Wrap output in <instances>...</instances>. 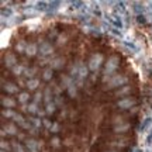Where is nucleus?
<instances>
[{
	"label": "nucleus",
	"mask_w": 152,
	"mask_h": 152,
	"mask_svg": "<svg viewBox=\"0 0 152 152\" xmlns=\"http://www.w3.org/2000/svg\"><path fill=\"white\" fill-rule=\"evenodd\" d=\"M118 68V58L114 55L111 58H109L107 64H106V68H104V76H103V80H107V79H111L110 76L113 75V72Z\"/></svg>",
	"instance_id": "nucleus-1"
},
{
	"label": "nucleus",
	"mask_w": 152,
	"mask_h": 152,
	"mask_svg": "<svg viewBox=\"0 0 152 152\" xmlns=\"http://www.w3.org/2000/svg\"><path fill=\"white\" fill-rule=\"evenodd\" d=\"M47 11H41L37 7H24L23 9V16H27L28 18H42Z\"/></svg>",
	"instance_id": "nucleus-2"
},
{
	"label": "nucleus",
	"mask_w": 152,
	"mask_h": 152,
	"mask_svg": "<svg viewBox=\"0 0 152 152\" xmlns=\"http://www.w3.org/2000/svg\"><path fill=\"white\" fill-rule=\"evenodd\" d=\"M102 62H103V56L102 54H93L90 56V59L87 62V66H89V69L90 71H97L100 65H102Z\"/></svg>",
	"instance_id": "nucleus-3"
},
{
	"label": "nucleus",
	"mask_w": 152,
	"mask_h": 152,
	"mask_svg": "<svg viewBox=\"0 0 152 152\" xmlns=\"http://www.w3.org/2000/svg\"><path fill=\"white\" fill-rule=\"evenodd\" d=\"M125 83H127V77H125V76L114 75V76H111V79L109 80L107 86H109L110 89H113V87H120V86H123V85H125Z\"/></svg>",
	"instance_id": "nucleus-4"
},
{
	"label": "nucleus",
	"mask_w": 152,
	"mask_h": 152,
	"mask_svg": "<svg viewBox=\"0 0 152 152\" xmlns=\"http://www.w3.org/2000/svg\"><path fill=\"white\" fill-rule=\"evenodd\" d=\"M137 38H135V33L132 28H128V30H123V34H121V42L125 44H131L134 42Z\"/></svg>",
	"instance_id": "nucleus-5"
},
{
	"label": "nucleus",
	"mask_w": 152,
	"mask_h": 152,
	"mask_svg": "<svg viewBox=\"0 0 152 152\" xmlns=\"http://www.w3.org/2000/svg\"><path fill=\"white\" fill-rule=\"evenodd\" d=\"M11 34H13V28H4V30H1V34H0L1 48H6V45H9V41H10Z\"/></svg>",
	"instance_id": "nucleus-6"
},
{
	"label": "nucleus",
	"mask_w": 152,
	"mask_h": 152,
	"mask_svg": "<svg viewBox=\"0 0 152 152\" xmlns=\"http://www.w3.org/2000/svg\"><path fill=\"white\" fill-rule=\"evenodd\" d=\"M39 52H41L42 56H48V55H51L52 52H54V48H52V45H51L49 42L44 41V42L39 44Z\"/></svg>",
	"instance_id": "nucleus-7"
},
{
	"label": "nucleus",
	"mask_w": 152,
	"mask_h": 152,
	"mask_svg": "<svg viewBox=\"0 0 152 152\" xmlns=\"http://www.w3.org/2000/svg\"><path fill=\"white\" fill-rule=\"evenodd\" d=\"M1 23L3 24H6L7 26V28H11V27H14L16 26V17L14 16H11V14H7L6 16L4 13H1Z\"/></svg>",
	"instance_id": "nucleus-8"
},
{
	"label": "nucleus",
	"mask_w": 152,
	"mask_h": 152,
	"mask_svg": "<svg viewBox=\"0 0 152 152\" xmlns=\"http://www.w3.org/2000/svg\"><path fill=\"white\" fill-rule=\"evenodd\" d=\"M24 142H26V147H27V149L30 152H38V149L41 148V144L37 142L35 140H30V138H27Z\"/></svg>",
	"instance_id": "nucleus-9"
},
{
	"label": "nucleus",
	"mask_w": 152,
	"mask_h": 152,
	"mask_svg": "<svg viewBox=\"0 0 152 152\" xmlns=\"http://www.w3.org/2000/svg\"><path fill=\"white\" fill-rule=\"evenodd\" d=\"M115 16L120 17V20H121V27H123V30H124L125 27H127V14H125V11L123 7H117L115 9Z\"/></svg>",
	"instance_id": "nucleus-10"
},
{
	"label": "nucleus",
	"mask_w": 152,
	"mask_h": 152,
	"mask_svg": "<svg viewBox=\"0 0 152 152\" xmlns=\"http://www.w3.org/2000/svg\"><path fill=\"white\" fill-rule=\"evenodd\" d=\"M89 66H86L85 64L79 62V72H77V80H83L87 75H89Z\"/></svg>",
	"instance_id": "nucleus-11"
},
{
	"label": "nucleus",
	"mask_w": 152,
	"mask_h": 152,
	"mask_svg": "<svg viewBox=\"0 0 152 152\" xmlns=\"http://www.w3.org/2000/svg\"><path fill=\"white\" fill-rule=\"evenodd\" d=\"M117 106H118L120 109L127 110V109H131V107L134 106V102H132L130 97H124V99H121V100H118Z\"/></svg>",
	"instance_id": "nucleus-12"
},
{
	"label": "nucleus",
	"mask_w": 152,
	"mask_h": 152,
	"mask_svg": "<svg viewBox=\"0 0 152 152\" xmlns=\"http://www.w3.org/2000/svg\"><path fill=\"white\" fill-rule=\"evenodd\" d=\"M71 4H72L71 1H61L59 6L55 9V11H56L58 14H64V13H66V11L69 10V6Z\"/></svg>",
	"instance_id": "nucleus-13"
},
{
	"label": "nucleus",
	"mask_w": 152,
	"mask_h": 152,
	"mask_svg": "<svg viewBox=\"0 0 152 152\" xmlns=\"http://www.w3.org/2000/svg\"><path fill=\"white\" fill-rule=\"evenodd\" d=\"M4 62H6V66H10L11 69L17 65V59H16V55L13 54H7L4 58Z\"/></svg>",
	"instance_id": "nucleus-14"
},
{
	"label": "nucleus",
	"mask_w": 152,
	"mask_h": 152,
	"mask_svg": "<svg viewBox=\"0 0 152 152\" xmlns=\"http://www.w3.org/2000/svg\"><path fill=\"white\" fill-rule=\"evenodd\" d=\"M1 106L4 109H13L16 106V100H13L11 97H1Z\"/></svg>",
	"instance_id": "nucleus-15"
},
{
	"label": "nucleus",
	"mask_w": 152,
	"mask_h": 152,
	"mask_svg": "<svg viewBox=\"0 0 152 152\" xmlns=\"http://www.w3.org/2000/svg\"><path fill=\"white\" fill-rule=\"evenodd\" d=\"M38 52V47L37 44H28L27 45V49H26V54L28 55V56H35Z\"/></svg>",
	"instance_id": "nucleus-16"
},
{
	"label": "nucleus",
	"mask_w": 152,
	"mask_h": 152,
	"mask_svg": "<svg viewBox=\"0 0 152 152\" xmlns=\"http://www.w3.org/2000/svg\"><path fill=\"white\" fill-rule=\"evenodd\" d=\"M64 66V59L62 58H55L51 61V69H61Z\"/></svg>",
	"instance_id": "nucleus-17"
},
{
	"label": "nucleus",
	"mask_w": 152,
	"mask_h": 152,
	"mask_svg": "<svg viewBox=\"0 0 152 152\" xmlns=\"http://www.w3.org/2000/svg\"><path fill=\"white\" fill-rule=\"evenodd\" d=\"M4 130H6V132H7V134H9V135H18V134H17V127H16V124H7L4 127Z\"/></svg>",
	"instance_id": "nucleus-18"
},
{
	"label": "nucleus",
	"mask_w": 152,
	"mask_h": 152,
	"mask_svg": "<svg viewBox=\"0 0 152 152\" xmlns=\"http://www.w3.org/2000/svg\"><path fill=\"white\" fill-rule=\"evenodd\" d=\"M128 128H130V124H128V123H124V124L115 125V127H114V132H117V134H120V132H125Z\"/></svg>",
	"instance_id": "nucleus-19"
},
{
	"label": "nucleus",
	"mask_w": 152,
	"mask_h": 152,
	"mask_svg": "<svg viewBox=\"0 0 152 152\" xmlns=\"http://www.w3.org/2000/svg\"><path fill=\"white\" fill-rule=\"evenodd\" d=\"M28 100H30V94L27 92H23L18 94V102L23 104V106H26L28 103Z\"/></svg>",
	"instance_id": "nucleus-20"
},
{
	"label": "nucleus",
	"mask_w": 152,
	"mask_h": 152,
	"mask_svg": "<svg viewBox=\"0 0 152 152\" xmlns=\"http://www.w3.org/2000/svg\"><path fill=\"white\" fill-rule=\"evenodd\" d=\"M24 24L31 26V27H30V31H34V27H33V26L41 24V18H30V20H26V21H24Z\"/></svg>",
	"instance_id": "nucleus-21"
},
{
	"label": "nucleus",
	"mask_w": 152,
	"mask_h": 152,
	"mask_svg": "<svg viewBox=\"0 0 152 152\" xmlns=\"http://www.w3.org/2000/svg\"><path fill=\"white\" fill-rule=\"evenodd\" d=\"M3 89H4L7 93H17V90H18V87H17L14 83H6L4 86H3Z\"/></svg>",
	"instance_id": "nucleus-22"
},
{
	"label": "nucleus",
	"mask_w": 152,
	"mask_h": 152,
	"mask_svg": "<svg viewBox=\"0 0 152 152\" xmlns=\"http://www.w3.org/2000/svg\"><path fill=\"white\" fill-rule=\"evenodd\" d=\"M38 85H39V80H38V79H28L27 80V87L30 90H35L38 87Z\"/></svg>",
	"instance_id": "nucleus-23"
},
{
	"label": "nucleus",
	"mask_w": 152,
	"mask_h": 152,
	"mask_svg": "<svg viewBox=\"0 0 152 152\" xmlns=\"http://www.w3.org/2000/svg\"><path fill=\"white\" fill-rule=\"evenodd\" d=\"M11 71H13V73H14L16 76H20V75H23V73H24V71H26V68H24L23 65H18V64H17V65L14 66V68H13Z\"/></svg>",
	"instance_id": "nucleus-24"
},
{
	"label": "nucleus",
	"mask_w": 152,
	"mask_h": 152,
	"mask_svg": "<svg viewBox=\"0 0 152 152\" xmlns=\"http://www.w3.org/2000/svg\"><path fill=\"white\" fill-rule=\"evenodd\" d=\"M27 45H28V44H26V41H18V42H17V45H16V49L18 51V52H24V54H26Z\"/></svg>",
	"instance_id": "nucleus-25"
},
{
	"label": "nucleus",
	"mask_w": 152,
	"mask_h": 152,
	"mask_svg": "<svg viewBox=\"0 0 152 152\" xmlns=\"http://www.w3.org/2000/svg\"><path fill=\"white\" fill-rule=\"evenodd\" d=\"M1 115H3V117H7V118H13V117L16 115V113H14L11 109H3Z\"/></svg>",
	"instance_id": "nucleus-26"
},
{
	"label": "nucleus",
	"mask_w": 152,
	"mask_h": 152,
	"mask_svg": "<svg viewBox=\"0 0 152 152\" xmlns=\"http://www.w3.org/2000/svg\"><path fill=\"white\" fill-rule=\"evenodd\" d=\"M27 111L28 113H31V114H38V104H35V103H31V104H28L27 106Z\"/></svg>",
	"instance_id": "nucleus-27"
},
{
	"label": "nucleus",
	"mask_w": 152,
	"mask_h": 152,
	"mask_svg": "<svg viewBox=\"0 0 152 152\" xmlns=\"http://www.w3.org/2000/svg\"><path fill=\"white\" fill-rule=\"evenodd\" d=\"M11 148H13L14 152H26V149L23 148V145L18 144V142H11Z\"/></svg>",
	"instance_id": "nucleus-28"
},
{
	"label": "nucleus",
	"mask_w": 152,
	"mask_h": 152,
	"mask_svg": "<svg viewBox=\"0 0 152 152\" xmlns=\"http://www.w3.org/2000/svg\"><path fill=\"white\" fill-rule=\"evenodd\" d=\"M45 113L47 114H52V113H55V109H56V106H55V103H52V102H51V103H48L47 104V106H45Z\"/></svg>",
	"instance_id": "nucleus-29"
},
{
	"label": "nucleus",
	"mask_w": 152,
	"mask_h": 152,
	"mask_svg": "<svg viewBox=\"0 0 152 152\" xmlns=\"http://www.w3.org/2000/svg\"><path fill=\"white\" fill-rule=\"evenodd\" d=\"M13 121H14V123H17V124H20V125H23L24 123H26L24 117H23L21 114H17V113H16V115L13 117Z\"/></svg>",
	"instance_id": "nucleus-30"
},
{
	"label": "nucleus",
	"mask_w": 152,
	"mask_h": 152,
	"mask_svg": "<svg viewBox=\"0 0 152 152\" xmlns=\"http://www.w3.org/2000/svg\"><path fill=\"white\" fill-rule=\"evenodd\" d=\"M44 100H45V103L48 104L51 103V89H45V92H44Z\"/></svg>",
	"instance_id": "nucleus-31"
},
{
	"label": "nucleus",
	"mask_w": 152,
	"mask_h": 152,
	"mask_svg": "<svg viewBox=\"0 0 152 152\" xmlns=\"http://www.w3.org/2000/svg\"><path fill=\"white\" fill-rule=\"evenodd\" d=\"M30 121L34 124V128H39L41 127V123H42V120L41 118H37V117H33V118H30Z\"/></svg>",
	"instance_id": "nucleus-32"
},
{
	"label": "nucleus",
	"mask_w": 152,
	"mask_h": 152,
	"mask_svg": "<svg viewBox=\"0 0 152 152\" xmlns=\"http://www.w3.org/2000/svg\"><path fill=\"white\" fill-rule=\"evenodd\" d=\"M62 83H64V85H65V87L68 89V87L71 86L73 82H72V79L69 77V76H62Z\"/></svg>",
	"instance_id": "nucleus-33"
},
{
	"label": "nucleus",
	"mask_w": 152,
	"mask_h": 152,
	"mask_svg": "<svg viewBox=\"0 0 152 152\" xmlns=\"http://www.w3.org/2000/svg\"><path fill=\"white\" fill-rule=\"evenodd\" d=\"M68 93H69V96H71V97H75L76 96V85L75 83H72L71 86L68 87Z\"/></svg>",
	"instance_id": "nucleus-34"
},
{
	"label": "nucleus",
	"mask_w": 152,
	"mask_h": 152,
	"mask_svg": "<svg viewBox=\"0 0 152 152\" xmlns=\"http://www.w3.org/2000/svg\"><path fill=\"white\" fill-rule=\"evenodd\" d=\"M0 148H1V151H9L10 149V144L7 141H4V140H1L0 141Z\"/></svg>",
	"instance_id": "nucleus-35"
},
{
	"label": "nucleus",
	"mask_w": 152,
	"mask_h": 152,
	"mask_svg": "<svg viewBox=\"0 0 152 152\" xmlns=\"http://www.w3.org/2000/svg\"><path fill=\"white\" fill-rule=\"evenodd\" d=\"M44 79H45V80H51V79H52V69H51V68L44 72Z\"/></svg>",
	"instance_id": "nucleus-36"
},
{
	"label": "nucleus",
	"mask_w": 152,
	"mask_h": 152,
	"mask_svg": "<svg viewBox=\"0 0 152 152\" xmlns=\"http://www.w3.org/2000/svg\"><path fill=\"white\" fill-rule=\"evenodd\" d=\"M142 152H152V142H147L145 145H142Z\"/></svg>",
	"instance_id": "nucleus-37"
},
{
	"label": "nucleus",
	"mask_w": 152,
	"mask_h": 152,
	"mask_svg": "<svg viewBox=\"0 0 152 152\" xmlns=\"http://www.w3.org/2000/svg\"><path fill=\"white\" fill-rule=\"evenodd\" d=\"M42 97H44L42 93H41V92H37V93H35V96H34V103L38 104V103H39V100H41Z\"/></svg>",
	"instance_id": "nucleus-38"
},
{
	"label": "nucleus",
	"mask_w": 152,
	"mask_h": 152,
	"mask_svg": "<svg viewBox=\"0 0 152 152\" xmlns=\"http://www.w3.org/2000/svg\"><path fill=\"white\" fill-rule=\"evenodd\" d=\"M34 73H35V69H26V71H24V75L28 76L30 79H34V77H33Z\"/></svg>",
	"instance_id": "nucleus-39"
},
{
	"label": "nucleus",
	"mask_w": 152,
	"mask_h": 152,
	"mask_svg": "<svg viewBox=\"0 0 152 152\" xmlns=\"http://www.w3.org/2000/svg\"><path fill=\"white\" fill-rule=\"evenodd\" d=\"M128 92H130V86H124L121 90H118V92H117V94H118V96H123V94H127Z\"/></svg>",
	"instance_id": "nucleus-40"
},
{
	"label": "nucleus",
	"mask_w": 152,
	"mask_h": 152,
	"mask_svg": "<svg viewBox=\"0 0 152 152\" xmlns=\"http://www.w3.org/2000/svg\"><path fill=\"white\" fill-rule=\"evenodd\" d=\"M24 4H26V6H30V7H35V6L39 4V1H37V0H30V1H26Z\"/></svg>",
	"instance_id": "nucleus-41"
},
{
	"label": "nucleus",
	"mask_w": 152,
	"mask_h": 152,
	"mask_svg": "<svg viewBox=\"0 0 152 152\" xmlns=\"http://www.w3.org/2000/svg\"><path fill=\"white\" fill-rule=\"evenodd\" d=\"M66 39H68V38H66V35H59V37H58V44H59V45H62V44L66 42Z\"/></svg>",
	"instance_id": "nucleus-42"
},
{
	"label": "nucleus",
	"mask_w": 152,
	"mask_h": 152,
	"mask_svg": "<svg viewBox=\"0 0 152 152\" xmlns=\"http://www.w3.org/2000/svg\"><path fill=\"white\" fill-rule=\"evenodd\" d=\"M58 130H59V124H58V123H54L52 127H51V131H52V132H58Z\"/></svg>",
	"instance_id": "nucleus-43"
},
{
	"label": "nucleus",
	"mask_w": 152,
	"mask_h": 152,
	"mask_svg": "<svg viewBox=\"0 0 152 152\" xmlns=\"http://www.w3.org/2000/svg\"><path fill=\"white\" fill-rule=\"evenodd\" d=\"M42 124L45 125L47 128H51V127H52V124H51V121H48L47 118H44V120H42Z\"/></svg>",
	"instance_id": "nucleus-44"
},
{
	"label": "nucleus",
	"mask_w": 152,
	"mask_h": 152,
	"mask_svg": "<svg viewBox=\"0 0 152 152\" xmlns=\"http://www.w3.org/2000/svg\"><path fill=\"white\" fill-rule=\"evenodd\" d=\"M82 28H83V31H85V33H90V31L93 30L90 26H82Z\"/></svg>",
	"instance_id": "nucleus-45"
},
{
	"label": "nucleus",
	"mask_w": 152,
	"mask_h": 152,
	"mask_svg": "<svg viewBox=\"0 0 152 152\" xmlns=\"http://www.w3.org/2000/svg\"><path fill=\"white\" fill-rule=\"evenodd\" d=\"M125 4L128 6V7H125V10L128 11L130 14H134V9H132V7H130V3H125Z\"/></svg>",
	"instance_id": "nucleus-46"
},
{
	"label": "nucleus",
	"mask_w": 152,
	"mask_h": 152,
	"mask_svg": "<svg viewBox=\"0 0 152 152\" xmlns=\"http://www.w3.org/2000/svg\"><path fill=\"white\" fill-rule=\"evenodd\" d=\"M52 145H54V147H59V140H58V138H54V140H52Z\"/></svg>",
	"instance_id": "nucleus-47"
},
{
	"label": "nucleus",
	"mask_w": 152,
	"mask_h": 152,
	"mask_svg": "<svg viewBox=\"0 0 152 152\" xmlns=\"http://www.w3.org/2000/svg\"><path fill=\"white\" fill-rule=\"evenodd\" d=\"M140 151H142V149H141L140 147H134L132 149H131V152H140Z\"/></svg>",
	"instance_id": "nucleus-48"
},
{
	"label": "nucleus",
	"mask_w": 152,
	"mask_h": 152,
	"mask_svg": "<svg viewBox=\"0 0 152 152\" xmlns=\"http://www.w3.org/2000/svg\"><path fill=\"white\" fill-rule=\"evenodd\" d=\"M6 134H7V132H6V130H4V128H3V130L0 131V135H1V137H6Z\"/></svg>",
	"instance_id": "nucleus-49"
},
{
	"label": "nucleus",
	"mask_w": 152,
	"mask_h": 152,
	"mask_svg": "<svg viewBox=\"0 0 152 152\" xmlns=\"http://www.w3.org/2000/svg\"><path fill=\"white\" fill-rule=\"evenodd\" d=\"M18 138H20V140H24V141H26V137H24V134H18Z\"/></svg>",
	"instance_id": "nucleus-50"
},
{
	"label": "nucleus",
	"mask_w": 152,
	"mask_h": 152,
	"mask_svg": "<svg viewBox=\"0 0 152 152\" xmlns=\"http://www.w3.org/2000/svg\"><path fill=\"white\" fill-rule=\"evenodd\" d=\"M1 152H6V151H1Z\"/></svg>",
	"instance_id": "nucleus-51"
}]
</instances>
